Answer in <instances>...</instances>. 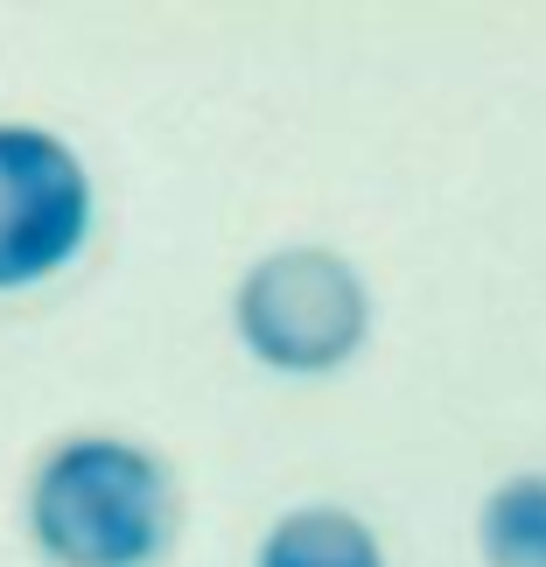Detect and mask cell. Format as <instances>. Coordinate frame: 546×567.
I'll return each mask as SVG.
<instances>
[{"mask_svg":"<svg viewBox=\"0 0 546 567\" xmlns=\"http://www.w3.org/2000/svg\"><path fill=\"white\" fill-rule=\"evenodd\" d=\"M29 533L56 567H155L176 539V476L120 434H71L29 484Z\"/></svg>","mask_w":546,"mask_h":567,"instance_id":"cell-1","label":"cell"},{"mask_svg":"<svg viewBox=\"0 0 546 567\" xmlns=\"http://www.w3.org/2000/svg\"><path fill=\"white\" fill-rule=\"evenodd\" d=\"M231 322H238V343L259 364L316 379L358 358V343L371 330V295L343 252L280 246L246 267V280L231 295Z\"/></svg>","mask_w":546,"mask_h":567,"instance_id":"cell-2","label":"cell"},{"mask_svg":"<svg viewBox=\"0 0 546 567\" xmlns=\"http://www.w3.org/2000/svg\"><path fill=\"white\" fill-rule=\"evenodd\" d=\"M92 238V168L29 120H0V295L63 274Z\"/></svg>","mask_w":546,"mask_h":567,"instance_id":"cell-3","label":"cell"},{"mask_svg":"<svg viewBox=\"0 0 546 567\" xmlns=\"http://www.w3.org/2000/svg\"><path fill=\"white\" fill-rule=\"evenodd\" d=\"M253 567H385L379 533L343 505H295L259 539Z\"/></svg>","mask_w":546,"mask_h":567,"instance_id":"cell-4","label":"cell"},{"mask_svg":"<svg viewBox=\"0 0 546 567\" xmlns=\"http://www.w3.org/2000/svg\"><path fill=\"white\" fill-rule=\"evenodd\" d=\"M476 547L491 567H546V470L505 476L476 505Z\"/></svg>","mask_w":546,"mask_h":567,"instance_id":"cell-5","label":"cell"}]
</instances>
